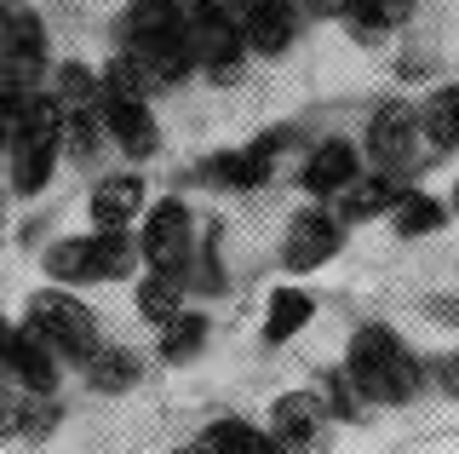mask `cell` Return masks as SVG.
<instances>
[{
  "label": "cell",
  "instance_id": "1",
  "mask_svg": "<svg viewBox=\"0 0 459 454\" xmlns=\"http://www.w3.org/2000/svg\"><path fill=\"white\" fill-rule=\"evenodd\" d=\"M115 40H121L115 58L143 81V92L178 87L184 75H195L190 30H184V0H133L121 12V23H115Z\"/></svg>",
  "mask_w": 459,
  "mask_h": 454
},
{
  "label": "cell",
  "instance_id": "2",
  "mask_svg": "<svg viewBox=\"0 0 459 454\" xmlns=\"http://www.w3.org/2000/svg\"><path fill=\"white\" fill-rule=\"evenodd\" d=\"M339 368H344L351 391L362 397L368 408H408L430 380L420 351H413L391 322H362V328L351 334V345H344Z\"/></svg>",
  "mask_w": 459,
  "mask_h": 454
},
{
  "label": "cell",
  "instance_id": "3",
  "mask_svg": "<svg viewBox=\"0 0 459 454\" xmlns=\"http://www.w3.org/2000/svg\"><path fill=\"white\" fill-rule=\"evenodd\" d=\"M23 328L40 339V351L57 362V368H86L92 351L104 345V328H98V310L69 288H35L23 300Z\"/></svg>",
  "mask_w": 459,
  "mask_h": 454
},
{
  "label": "cell",
  "instance_id": "4",
  "mask_svg": "<svg viewBox=\"0 0 459 454\" xmlns=\"http://www.w3.org/2000/svg\"><path fill=\"white\" fill-rule=\"evenodd\" d=\"M6 167H12V190L18 196H40L57 173V155H64V133H57V109L52 92H35L29 104H18L6 121Z\"/></svg>",
  "mask_w": 459,
  "mask_h": 454
},
{
  "label": "cell",
  "instance_id": "5",
  "mask_svg": "<svg viewBox=\"0 0 459 454\" xmlns=\"http://www.w3.org/2000/svg\"><path fill=\"white\" fill-rule=\"evenodd\" d=\"M98 116H104V138L126 162H150L161 150V121L150 109V92L121 58H109L98 69Z\"/></svg>",
  "mask_w": 459,
  "mask_h": 454
},
{
  "label": "cell",
  "instance_id": "6",
  "mask_svg": "<svg viewBox=\"0 0 459 454\" xmlns=\"http://www.w3.org/2000/svg\"><path fill=\"white\" fill-rule=\"evenodd\" d=\"M184 30H190V58L195 75H207L212 87H230L247 69V35H241L236 0H184Z\"/></svg>",
  "mask_w": 459,
  "mask_h": 454
},
{
  "label": "cell",
  "instance_id": "7",
  "mask_svg": "<svg viewBox=\"0 0 459 454\" xmlns=\"http://www.w3.org/2000/svg\"><path fill=\"white\" fill-rule=\"evenodd\" d=\"M47 276L57 288H104V282H121L138 271V248L133 236H104V231H81V236H57V242L40 253Z\"/></svg>",
  "mask_w": 459,
  "mask_h": 454
},
{
  "label": "cell",
  "instance_id": "8",
  "mask_svg": "<svg viewBox=\"0 0 459 454\" xmlns=\"http://www.w3.org/2000/svg\"><path fill=\"white\" fill-rule=\"evenodd\" d=\"M138 265L143 276H167V282H184L195 265V213L184 196H161V202H150V213L138 219Z\"/></svg>",
  "mask_w": 459,
  "mask_h": 454
},
{
  "label": "cell",
  "instance_id": "9",
  "mask_svg": "<svg viewBox=\"0 0 459 454\" xmlns=\"http://www.w3.org/2000/svg\"><path fill=\"white\" fill-rule=\"evenodd\" d=\"M52 109H57V133H64L69 162H98L104 150V116H98V75L86 64H57V75L47 81Z\"/></svg>",
  "mask_w": 459,
  "mask_h": 454
},
{
  "label": "cell",
  "instance_id": "10",
  "mask_svg": "<svg viewBox=\"0 0 459 454\" xmlns=\"http://www.w3.org/2000/svg\"><path fill=\"white\" fill-rule=\"evenodd\" d=\"M420 109L408 104V98H379V104L368 109V127H362V150L373 162V173H396L408 179L413 162H420Z\"/></svg>",
  "mask_w": 459,
  "mask_h": 454
},
{
  "label": "cell",
  "instance_id": "11",
  "mask_svg": "<svg viewBox=\"0 0 459 454\" xmlns=\"http://www.w3.org/2000/svg\"><path fill=\"white\" fill-rule=\"evenodd\" d=\"M52 64V35L29 0H0V75L18 81H47Z\"/></svg>",
  "mask_w": 459,
  "mask_h": 454
},
{
  "label": "cell",
  "instance_id": "12",
  "mask_svg": "<svg viewBox=\"0 0 459 454\" xmlns=\"http://www.w3.org/2000/svg\"><path fill=\"white\" fill-rule=\"evenodd\" d=\"M339 253H344V224H339L333 207L310 202V207H299L293 219H287V231H281V265L293 276L322 271V265H333Z\"/></svg>",
  "mask_w": 459,
  "mask_h": 454
},
{
  "label": "cell",
  "instance_id": "13",
  "mask_svg": "<svg viewBox=\"0 0 459 454\" xmlns=\"http://www.w3.org/2000/svg\"><path fill=\"white\" fill-rule=\"evenodd\" d=\"M327 432H333V420L322 415L310 391H281L270 403L264 437L276 443V454H327Z\"/></svg>",
  "mask_w": 459,
  "mask_h": 454
},
{
  "label": "cell",
  "instance_id": "14",
  "mask_svg": "<svg viewBox=\"0 0 459 454\" xmlns=\"http://www.w3.org/2000/svg\"><path fill=\"white\" fill-rule=\"evenodd\" d=\"M57 374L64 368L40 351V339L0 310V380L18 391H35V397H57Z\"/></svg>",
  "mask_w": 459,
  "mask_h": 454
},
{
  "label": "cell",
  "instance_id": "15",
  "mask_svg": "<svg viewBox=\"0 0 459 454\" xmlns=\"http://www.w3.org/2000/svg\"><path fill=\"white\" fill-rule=\"evenodd\" d=\"M150 213V190H143V173H104L86 196V219L104 236H133L138 219Z\"/></svg>",
  "mask_w": 459,
  "mask_h": 454
},
{
  "label": "cell",
  "instance_id": "16",
  "mask_svg": "<svg viewBox=\"0 0 459 454\" xmlns=\"http://www.w3.org/2000/svg\"><path fill=\"white\" fill-rule=\"evenodd\" d=\"M236 12H241V35H247L253 58H281V52H293L299 23H305L299 0H236Z\"/></svg>",
  "mask_w": 459,
  "mask_h": 454
},
{
  "label": "cell",
  "instance_id": "17",
  "mask_svg": "<svg viewBox=\"0 0 459 454\" xmlns=\"http://www.w3.org/2000/svg\"><path fill=\"white\" fill-rule=\"evenodd\" d=\"M356 179H362V150H356L351 138H322V144L305 155V167H299V184H305L322 207H333Z\"/></svg>",
  "mask_w": 459,
  "mask_h": 454
},
{
  "label": "cell",
  "instance_id": "18",
  "mask_svg": "<svg viewBox=\"0 0 459 454\" xmlns=\"http://www.w3.org/2000/svg\"><path fill=\"white\" fill-rule=\"evenodd\" d=\"M281 144H287V133H258L241 150H219V155H207V179L230 184V190H258V184H270V173H276Z\"/></svg>",
  "mask_w": 459,
  "mask_h": 454
},
{
  "label": "cell",
  "instance_id": "19",
  "mask_svg": "<svg viewBox=\"0 0 459 454\" xmlns=\"http://www.w3.org/2000/svg\"><path fill=\"white\" fill-rule=\"evenodd\" d=\"M413 184L408 179H396V173H373V167H362V179L351 184V190L333 202V213H339V224L351 231V224H368V219H391V207L408 196Z\"/></svg>",
  "mask_w": 459,
  "mask_h": 454
},
{
  "label": "cell",
  "instance_id": "20",
  "mask_svg": "<svg viewBox=\"0 0 459 454\" xmlns=\"http://www.w3.org/2000/svg\"><path fill=\"white\" fill-rule=\"evenodd\" d=\"M310 317H316V300L305 288H276L264 300V322H258V339L264 345H287L293 334H305L310 328Z\"/></svg>",
  "mask_w": 459,
  "mask_h": 454
},
{
  "label": "cell",
  "instance_id": "21",
  "mask_svg": "<svg viewBox=\"0 0 459 454\" xmlns=\"http://www.w3.org/2000/svg\"><path fill=\"white\" fill-rule=\"evenodd\" d=\"M195 443L207 449V454H276V443L264 437V425H253V420H241V415L207 420Z\"/></svg>",
  "mask_w": 459,
  "mask_h": 454
},
{
  "label": "cell",
  "instance_id": "22",
  "mask_svg": "<svg viewBox=\"0 0 459 454\" xmlns=\"http://www.w3.org/2000/svg\"><path fill=\"white\" fill-rule=\"evenodd\" d=\"M81 374H86V386H92V391L121 397V391H133L138 380H143V362H138V351H126V345H98L92 362H86Z\"/></svg>",
  "mask_w": 459,
  "mask_h": 454
},
{
  "label": "cell",
  "instance_id": "23",
  "mask_svg": "<svg viewBox=\"0 0 459 454\" xmlns=\"http://www.w3.org/2000/svg\"><path fill=\"white\" fill-rule=\"evenodd\" d=\"M420 138L437 155H454L459 150V81H454V87H437L420 104Z\"/></svg>",
  "mask_w": 459,
  "mask_h": 454
},
{
  "label": "cell",
  "instance_id": "24",
  "mask_svg": "<svg viewBox=\"0 0 459 454\" xmlns=\"http://www.w3.org/2000/svg\"><path fill=\"white\" fill-rule=\"evenodd\" d=\"M442 224H448V207H442L437 196H425V190H408L391 207V231L402 236V242H413V236H437Z\"/></svg>",
  "mask_w": 459,
  "mask_h": 454
},
{
  "label": "cell",
  "instance_id": "25",
  "mask_svg": "<svg viewBox=\"0 0 459 454\" xmlns=\"http://www.w3.org/2000/svg\"><path fill=\"white\" fill-rule=\"evenodd\" d=\"M201 345H207V317L201 310H178V317L161 328V362H195L201 357Z\"/></svg>",
  "mask_w": 459,
  "mask_h": 454
},
{
  "label": "cell",
  "instance_id": "26",
  "mask_svg": "<svg viewBox=\"0 0 459 454\" xmlns=\"http://www.w3.org/2000/svg\"><path fill=\"white\" fill-rule=\"evenodd\" d=\"M316 403H322V415L327 420H344V425H356V420H368V403L351 391V380H344V368H327L322 380H316Z\"/></svg>",
  "mask_w": 459,
  "mask_h": 454
},
{
  "label": "cell",
  "instance_id": "27",
  "mask_svg": "<svg viewBox=\"0 0 459 454\" xmlns=\"http://www.w3.org/2000/svg\"><path fill=\"white\" fill-rule=\"evenodd\" d=\"M138 317L155 322V328H167L172 317L184 310V282H167V276H138Z\"/></svg>",
  "mask_w": 459,
  "mask_h": 454
},
{
  "label": "cell",
  "instance_id": "28",
  "mask_svg": "<svg viewBox=\"0 0 459 454\" xmlns=\"http://www.w3.org/2000/svg\"><path fill=\"white\" fill-rule=\"evenodd\" d=\"M425 374L437 380V391H442V397H454V403H459V351H442V357L430 362Z\"/></svg>",
  "mask_w": 459,
  "mask_h": 454
},
{
  "label": "cell",
  "instance_id": "29",
  "mask_svg": "<svg viewBox=\"0 0 459 454\" xmlns=\"http://www.w3.org/2000/svg\"><path fill=\"white\" fill-rule=\"evenodd\" d=\"M299 12H310V18H339L344 0H299Z\"/></svg>",
  "mask_w": 459,
  "mask_h": 454
},
{
  "label": "cell",
  "instance_id": "30",
  "mask_svg": "<svg viewBox=\"0 0 459 454\" xmlns=\"http://www.w3.org/2000/svg\"><path fill=\"white\" fill-rule=\"evenodd\" d=\"M379 6L391 12V23H402V18H408V12H413V0H379Z\"/></svg>",
  "mask_w": 459,
  "mask_h": 454
},
{
  "label": "cell",
  "instance_id": "31",
  "mask_svg": "<svg viewBox=\"0 0 459 454\" xmlns=\"http://www.w3.org/2000/svg\"><path fill=\"white\" fill-rule=\"evenodd\" d=\"M448 219H459V179H454V196H448Z\"/></svg>",
  "mask_w": 459,
  "mask_h": 454
},
{
  "label": "cell",
  "instance_id": "32",
  "mask_svg": "<svg viewBox=\"0 0 459 454\" xmlns=\"http://www.w3.org/2000/svg\"><path fill=\"white\" fill-rule=\"evenodd\" d=\"M167 454H207L201 443H178V449H167Z\"/></svg>",
  "mask_w": 459,
  "mask_h": 454
},
{
  "label": "cell",
  "instance_id": "33",
  "mask_svg": "<svg viewBox=\"0 0 459 454\" xmlns=\"http://www.w3.org/2000/svg\"><path fill=\"white\" fill-rule=\"evenodd\" d=\"M0 224H6V207H0Z\"/></svg>",
  "mask_w": 459,
  "mask_h": 454
},
{
  "label": "cell",
  "instance_id": "34",
  "mask_svg": "<svg viewBox=\"0 0 459 454\" xmlns=\"http://www.w3.org/2000/svg\"><path fill=\"white\" fill-rule=\"evenodd\" d=\"M0 150H6V133H0Z\"/></svg>",
  "mask_w": 459,
  "mask_h": 454
},
{
  "label": "cell",
  "instance_id": "35",
  "mask_svg": "<svg viewBox=\"0 0 459 454\" xmlns=\"http://www.w3.org/2000/svg\"><path fill=\"white\" fill-rule=\"evenodd\" d=\"M0 443H6V437H0Z\"/></svg>",
  "mask_w": 459,
  "mask_h": 454
}]
</instances>
